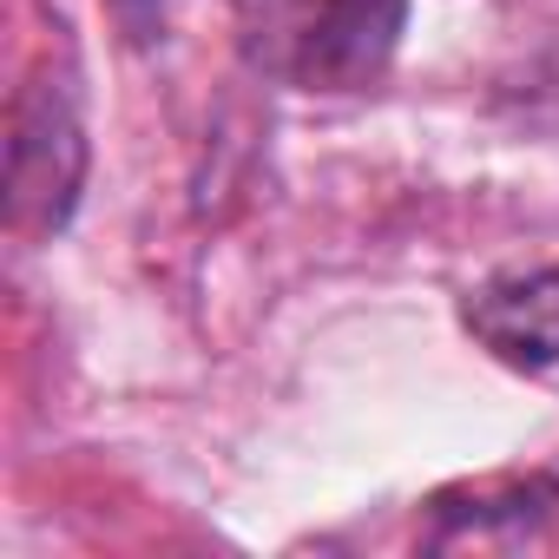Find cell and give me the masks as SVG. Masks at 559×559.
Wrapping results in <instances>:
<instances>
[{"mask_svg": "<svg viewBox=\"0 0 559 559\" xmlns=\"http://www.w3.org/2000/svg\"><path fill=\"white\" fill-rule=\"evenodd\" d=\"M559 552V480L526 474L435 500L428 552Z\"/></svg>", "mask_w": 559, "mask_h": 559, "instance_id": "3", "label": "cell"}, {"mask_svg": "<svg viewBox=\"0 0 559 559\" xmlns=\"http://www.w3.org/2000/svg\"><path fill=\"white\" fill-rule=\"evenodd\" d=\"M86 178V132L60 86H27L8 119V224L21 237H47L73 217Z\"/></svg>", "mask_w": 559, "mask_h": 559, "instance_id": "1", "label": "cell"}, {"mask_svg": "<svg viewBox=\"0 0 559 559\" xmlns=\"http://www.w3.org/2000/svg\"><path fill=\"white\" fill-rule=\"evenodd\" d=\"M480 349L507 369H552L559 362V270H520L480 284L461 310Z\"/></svg>", "mask_w": 559, "mask_h": 559, "instance_id": "4", "label": "cell"}, {"mask_svg": "<svg viewBox=\"0 0 559 559\" xmlns=\"http://www.w3.org/2000/svg\"><path fill=\"white\" fill-rule=\"evenodd\" d=\"M408 0H310L290 27L284 73L310 93H362L389 73Z\"/></svg>", "mask_w": 559, "mask_h": 559, "instance_id": "2", "label": "cell"}]
</instances>
